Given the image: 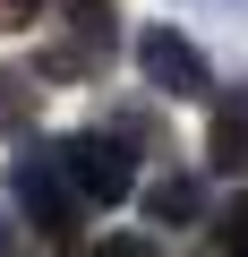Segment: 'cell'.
Returning a JSON list of instances; mask_svg holds the SVG:
<instances>
[{
  "instance_id": "cell-1",
  "label": "cell",
  "mask_w": 248,
  "mask_h": 257,
  "mask_svg": "<svg viewBox=\"0 0 248 257\" xmlns=\"http://www.w3.org/2000/svg\"><path fill=\"white\" fill-rule=\"evenodd\" d=\"M9 206H18V223L43 231L52 248H69L77 223L94 214V206L69 189V172H60V155H52L43 138H18V155H9Z\"/></svg>"
},
{
  "instance_id": "cell-11",
  "label": "cell",
  "mask_w": 248,
  "mask_h": 257,
  "mask_svg": "<svg viewBox=\"0 0 248 257\" xmlns=\"http://www.w3.org/2000/svg\"><path fill=\"white\" fill-rule=\"evenodd\" d=\"M43 9H52V0H0V35H26Z\"/></svg>"
},
{
  "instance_id": "cell-7",
  "label": "cell",
  "mask_w": 248,
  "mask_h": 257,
  "mask_svg": "<svg viewBox=\"0 0 248 257\" xmlns=\"http://www.w3.org/2000/svg\"><path fill=\"white\" fill-rule=\"evenodd\" d=\"M35 120H43V77L35 69H0V146L35 138Z\"/></svg>"
},
{
  "instance_id": "cell-2",
  "label": "cell",
  "mask_w": 248,
  "mask_h": 257,
  "mask_svg": "<svg viewBox=\"0 0 248 257\" xmlns=\"http://www.w3.org/2000/svg\"><path fill=\"white\" fill-rule=\"evenodd\" d=\"M137 77H146V94H163V103H205L214 94V60H205V43H188V26H137Z\"/></svg>"
},
{
  "instance_id": "cell-12",
  "label": "cell",
  "mask_w": 248,
  "mask_h": 257,
  "mask_svg": "<svg viewBox=\"0 0 248 257\" xmlns=\"http://www.w3.org/2000/svg\"><path fill=\"white\" fill-rule=\"evenodd\" d=\"M0 257H26V240H18V206H0Z\"/></svg>"
},
{
  "instance_id": "cell-13",
  "label": "cell",
  "mask_w": 248,
  "mask_h": 257,
  "mask_svg": "<svg viewBox=\"0 0 248 257\" xmlns=\"http://www.w3.org/2000/svg\"><path fill=\"white\" fill-rule=\"evenodd\" d=\"M94 257H163V248H154V240H103Z\"/></svg>"
},
{
  "instance_id": "cell-5",
  "label": "cell",
  "mask_w": 248,
  "mask_h": 257,
  "mask_svg": "<svg viewBox=\"0 0 248 257\" xmlns=\"http://www.w3.org/2000/svg\"><path fill=\"white\" fill-rule=\"evenodd\" d=\"M205 163L222 180H248V77L205 94Z\"/></svg>"
},
{
  "instance_id": "cell-8",
  "label": "cell",
  "mask_w": 248,
  "mask_h": 257,
  "mask_svg": "<svg viewBox=\"0 0 248 257\" xmlns=\"http://www.w3.org/2000/svg\"><path fill=\"white\" fill-rule=\"evenodd\" d=\"M94 128H111V138H120V146H137V155H171V128H163L154 103H103Z\"/></svg>"
},
{
  "instance_id": "cell-3",
  "label": "cell",
  "mask_w": 248,
  "mask_h": 257,
  "mask_svg": "<svg viewBox=\"0 0 248 257\" xmlns=\"http://www.w3.org/2000/svg\"><path fill=\"white\" fill-rule=\"evenodd\" d=\"M52 155H60V172L86 206H129L137 197V155L111 128H69V138H52Z\"/></svg>"
},
{
  "instance_id": "cell-6",
  "label": "cell",
  "mask_w": 248,
  "mask_h": 257,
  "mask_svg": "<svg viewBox=\"0 0 248 257\" xmlns=\"http://www.w3.org/2000/svg\"><path fill=\"white\" fill-rule=\"evenodd\" d=\"M137 206H146V223H163V231H188V223H205V214H214V197H205V180H197L188 163H171V172L137 180Z\"/></svg>"
},
{
  "instance_id": "cell-4",
  "label": "cell",
  "mask_w": 248,
  "mask_h": 257,
  "mask_svg": "<svg viewBox=\"0 0 248 257\" xmlns=\"http://www.w3.org/2000/svg\"><path fill=\"white\" fill-rule=\"evenodd\" d=\"M111 60H120V35H103V26H60V35L35 52V77H43V86H94Z\"/></svg>"
},
{
  "instance_id": "cell-9",
  "label": "cell",
  "mask_w": 248,
  "mask_h": 257,
  "mask_svg": "<svg viewBox=\"0 0 248 257\" xmlns=\"http://www.w3.org/2000/svg\"><path fill=\"white\" fill-rule=\"evenodd\" d=\"M205 257H248V189L205 214Z\"/></svg>"
},
{
  "instance_id": "cell-10",
  "label": "cell",
  "mask_w": 248,
  "mask_h": 257,
  "mask_svg": "<svg viewBox=\"0 0 248 257\" xmlns=\"http://www.w3.org/2000/svg\"><path fill=\"white\" fill-rule=\"evenodd\" d=\"M60 9V26H103V35H120V0H52Z\"/></svg>"
}]
</instances>
